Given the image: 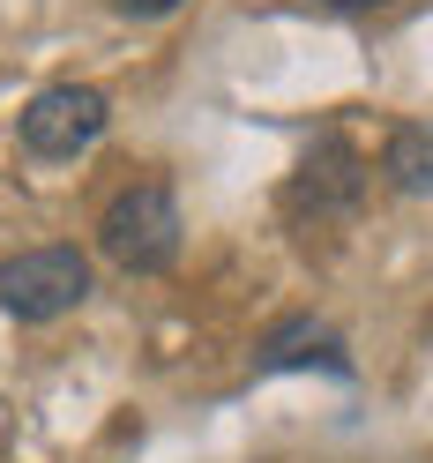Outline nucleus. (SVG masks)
I'll return each instance as SVG.
<instances>
[{
	"instance_id": "obj_8",
	"label": "nucleus",
	"mask_w": 433,
	"mask_h": 463,
	"mask_svg": "<svg viewBox=\"0 0 433 463\" xmlns=\"http://www.w3.org/2000/svg\"><path fill=\"white\" fill-rule=\"evenodd\" d=\"M322 8H381V0H322Z\"/></svg>"
},
{
	"instance_id": "obj_2",
	"label": "nucleus",
	"mask_w": 433,
	"mask_h": 463,
	"mask_svg": "<svg viewBox=\"0 0 433 463\" xmlns=\"http://www.w3.org/2000/svg\"><path fill=\"white\" fill-rule=\"evenodd\" d=\"M90 299V254L82 247H31L0 262V314L15 322H61Z\"/></svg>"
},
{
	"instance_id": "obj_4",
	"label": "nucleus",
	"mask_w": 433,
	"mask_h": 463,
	"mask_svg": "<svg viewBox=\"0 0 433 463\" xmlns=\"http://www.w3.org/2000/svg\"><path fill=\"white\" fill-rule=\"evenodd\" d=\"M359 187H366L359 150H352L344 135H322V142H314V157L299 165V180H292V202L322 217V210H352V202H359Z\"/></svg>"
},
{
	"instance_id": "obj_6",
	"label": "nucleus",
	"mask_w": 433,
	"mask_h": 463,
	"mask_svg": "<svg viewBox=\"0 0 433 463\" xmlns=\"http://www.w3.org/2000/svg\"><path fill=\"white\" fill-rule=\"evenodd\" d=\"M381 172L396 194H433V128H396L381 150Z\"/></svg>"
},
{
	"instance_id": "obj_7",
	"label": "nucleus",
	"mask_w": 433,
	"mask_h": 463,
	"mask_svg": "<svg viewBox=\"0 0 433 463\" xmlns=\"http://www.w3.org/2000/svg\"><path fill=\"white\" fill-rule=\"evenodd\" d=\"M112 8H120V15H172L180 0H112Z\"/></svg>"
},
{
	"instance_id": "obj_5",
	"label": "nucleus",
	"mask_w": 433,
	"mask_h": 463,
	"mask_svg": "<svg viewBox=\"0 0 433 463\" xmlns=\"http://www.w3.org/2000/svg\"><path fill=\"white\" fill-rule=\"evenodd\" d=\"M284 366H329V373H352V359H344V336L322 329V322H284V329L262 344V373H284Z\"/></svg>"
},
{
	"instance_id": "obj_3",
	"label": "nucleus",
	"mask_w": 433,
	"mask_h": 463,
	"mask_svg": "<svg viewBox=\"0 0 433 463\" xmlns=\"http://www.w3.org/2000/svg\"><path fill=\"white\" fill-rule=\"evenodd\" d=\"M105 120H112L105 90H90V82H52V90H38L23 105V150L31 157H75V150H90L105 135Z\"/></svg>"
},
{
	"instance_id": "obj_1",
	"label": "nucleus",
	"mask_w": 433,
	"mask_h": 463,
	"mask_svg": "<svg viewBox=\"0 0 433 463\" xmlns=\"http://www.w3.org/2000/svg\"><path fill=\"white\" fill-rule=\"evenodd\" d=\"M98 247H105V262H120L127 277L172 269V254H180V202H172V187H165V180L120 187V194L105 202Z\"/></svg>"
}]
</instances>
